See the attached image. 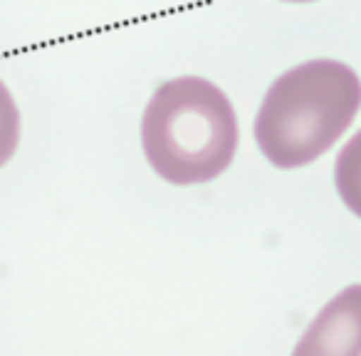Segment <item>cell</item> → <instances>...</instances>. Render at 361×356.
I'll list each match as a JSON object with an SVG mask.
<instances>
[{
	"mask_svg": "<svg viewBox=\"0 0 361 356\" xmlns=\"http://www.w3.org/2000/svg\"><path fill=\"white\" fill-rule=\"evenodd\" d=\"M361 106V80L339 60H310L282 72L255 119V141L277 168H300L331 149Z\"/></svg>",
	"mask_w": 361,
	"mask_h": 356,
	"instance_id": "cell-1",
	"label": "cell"
},
{
	"mask_svg": "<svg viewBox=\"0 0 361 356\" xmlns=\"http://www.w3.org/2000/svg\"><path fill=\"white\" fill-rule=\"evenodd\" d=\"M238 116L231 99L201 77L169 80L154 92L141 119V146L169 183H208L233 164Z\"/></svg>",
	"mask_w": 361,
	"mask_h": 356,
	"instance_id": "cell-2",
	"label": "cell"
},
{
	"mask_svg": "<svg viewBox=\"0 0 361 356\" xmlns=\"http://www.w3.org/2000/svg\"><path fill=\"white\" fill-rule=\"evenodd\" d=\"M285 3H314V0H285Z\"/></svg>",
	"mask_w": 361,
	"mask_h": 356,
	"instance_id": "cell-6",
	"label": "cell"
},
{
	"mask_svg": "<svg viewBox=\"0 0 361 356\" xmlns=\"http://www.w3.org/2000/svg\"><path fill=\"white\" fill-rule=\"evenodd\" d=\"M292 356H361V285H349L314 317Z\"/></svg>",
	"mask_w": 361,
	"mask_h": 356,
	"instance_id": "cell-3",
	"label": "cell"
},
{
	"mask_svg": "<svg viewBox=\"0 0 361 356\" xmlns=\"http://www.w3.org/2000/svg\"><path fill=\"white\" fill-rule=\"evenodd\" d=\"M334 181L344 206L361 218V129L346 141L336 156Z\"/></svg>",
	"mask_w": 361,
	"mask_h": 356,
	"instance_id": "cell-4",
	"label": "cell"
},
{
	"mask_svg": "<svg viewBox=\"0 0 361 356\" xmlns=\"http://www.w3.org/2000/svg\"><path fill=\"white\" fill-rule=\"evenodd\" d=\"M20 144V111L11 90L0 80V168L13 159Z\"/></svg>",
	"mask_w": 361,
	"mask_h": 356,
	"instance_id": "cell-5",
	"label": "cell"
}]
</instances>
